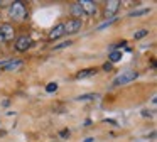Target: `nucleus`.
Here are the masks:
<instances>
[{
  "mask_svg": "<svg viewBox=\"0 0 157 142\" xmlns=\"http://www.w3.org/2000/svg\"><path fill=\"white\" fill-rule=\"evenodd\" d=\"M9 14L14 20L22 22L27 17V7L24 5V2H12L9 3Z\"/></svg>",
  "mask_w": 157,
  "mask_h": 142,
  "instance_id": "obj_1",
  "label": "nucleus"
},
{
  "mask_svg": "<svg viewBox=\"0 0 157 142\" xmlns=\"http://www.w3.org/2000/svg\"><path fill=\"white\" fill-rule=\"evenodd\" d=\"M137 78H139V73L137 71H123L122 74H118V76L115 78V81H113V86H120V85H127L130 83V81H135Z\"/></svg>",
  "mask_w": 157,
  "mask_h": 142,
  "instance_id": "obj_2",
  "label": "nucleus"
},
{
  "mask_svg": "<svg viewBox=\"0 0 157 142\" xmlns=\"http://www.w3.org/2000/svg\"><path fill=\"white\" fill-rule=\"evenodd\" d=\"M64 26V36H71V34H76L79 29L83 27L81 19H68L66 22H63Z\"/></svg>",
  "mask_w": 157,
  "mask_h": 142,
  "instance_id": "obj_3",
  "label": "nucleus"
},
{
  "mask_svg": "<svg viewBox=\"0 0 157 142\" xmlns=\"http://www.w3.org/2000/svg\"><path fill=\"white\" fill-rule=\"evenodd\" d=\"M31 46H32V39L27 34L19 36L17 41H15V51H19V53H25L27 49H31Z\"/></svg>",
  "mask_w": 157,
  "mask_h": 142,
  "instance_id": "obj_4",
  "label": "nucleus"
},
{
  "mask_svg": "<svg viewBox=\"0 0 157 142\" xmlns=\"http://www.w3.org/2000/svg\"><path fill=\"white\" fill-rule=\"evenodd\" d=\"M0 34H2L4 42H10V41H14V37H15V29H14V26L9 24V22L0 24Z\"/></svg>",
  "mask_w": 157,
  "mask_h": 142,
  "instance_id": "obj_5",
  "label": "nucleus"
},
{
  "mask_svg": "<svg viewBox=\"0 0 157 142\" xmlns=\"http://www.w3.org/2000/svg\"><path fill=\"white\" fill-rule=\"evenodd\" d=\"M120 5L122 3L118 2V0H110V2L105 3V10H103V14H105L106 19H113V17L117 15V12H118Z\"/></svg>",
  "mask_w": 157,
  "mask_h": 142,
  "instance_id": "obj_6",
  "label": "nucleus"
},
{
  "mask_svg": "<svg viewBox=\"0 0 157 142\" xmlns=\"http://www.w3.org/2000/svg\"><path fill=\"white\" fill-rule=\"evenodd\" d=\"M63 36H64V26H63V22H59L58 26H54L49 30V39L51 41H58V39H61Z\"/></svg>",
  "mask_w": 157,
  "mask_h": 142,
  "instance_id": "obj_7",
  "label": "nucleus"
},
{
  "mask_svg": "<svg viewBox=\"0 0 157 142\" xmlns=\"http://www.w3.org/2000/svg\"><path fill=\"white\" fill-rule=\"evenodd\" d=\"M79 7L83 9V14H88V15H93V14H96V3L95 2H90V0H81V2H78Z\"/></svg>",
  "mask_w": 157,
  "mask_h": 142,
  "instance_id": "obj_8",
  "label": "nucleus"
},
{
  "mask_svg": "<svg viewBox=\"0 0 157 142\" xmlns=\"http://www.w3.org/2000/svg\"><path fill=\"white\" fill-rule=\"evenodd\" d=\"M22 64H24V61H22V59L4 61V64H2V69H4V71H14V69H17V68H21Z\"/></svg>",
  "mask_w": 157,
  "mask_h": 142,
  "instance_id": "obj_9",
  "label": "nucleus"
},
{
  "mask_svg": "<svg viewBox=\"0 0 157 142\" xmlns=\"http://www.w3.org/2000/svg\"><path fill=\"white\" fill-rule=\"evenodd\" d=\"M69 14L73 15V19H81V15H83V9L79 7V3H73V5L69 7Z\"/></svg>",
  "mask_w": 157,
  "mask_h": 142,
  "instance_id": "obj_10",
  "label": "nucleus"
},
{
  "mask_svg": "<svg viewBox=\"0 0 157 142\" xmlns=\"http://www.w3.org/2000/svg\"><path fill=\"white\" fill-rule=\"evenodd\" d=\"M96 74V68H86V69H81L78 74H76V78L78 80H81V78H90V76H95Z\"/></svg>",
  "mask_w": 157,
  "mask_h": 142,
  "instance_id": "obj_11",
  "label": "nucleus"
},
{
  "mask_svg": "<svg viewBox=\"0 0 157 142\" xmlns=\"http://www.w3.org/2000/svg\"><path fill=\"white\" fill-rule=\"evenodd\" d=\"M149 12H150V7H140V9L130 10V12H128V17H140V15H147Z\"/></svg>",
  "mask_w": 157,
  "mask_h": 142,
  "instance_id": "obj_12",
  "label": "nucleus"
},
{
  "mask_svg": "<svg viewBox=\"0 0 157 142\" xmlns=\"http://www.w3.org/2000/svg\"><path fill=\"white\" fill-rule=\"evenodd\" d=\"M122 59V51L120 49H113V51H110V54H108V63H118V61Z\"/></svg>",
  "mask_w": 157,
  "mask_h": 142,
  "instance_id": "obj_13",
  "label": "nucleus"
},
{
  "mask_svg": "<svg viewBox=\"0 0 157 142\" xmlns=\"http://www.w3.org/2000/svg\"><path fill=\"white\" fill-rule=\"evenodd\" d=\"M95 98H98L96 93H88V95H79V97H76V100L78 101H90V100H95Z\"/></svg>",
  "mask_w": 157,
  "mask_h": 142,
  "instance_id": "obj_14",
  "label": "nucleus"
},
{
  "mask_svg": "<svg viewBox=\"0 0 157 142\" xmlns=\"http://www.w3.org/2000/svg\"><path fill=\"white\" fill-rule=\"evenodd\" d=\"M145 36H149V30H147V29H142V30H137V32L133 34V39H135V41H140V39H144Z\"/></svg>",
  "mask_w": 157,
  "mask_h": 142,
  "instance_id": "obj_15",
  "label": "nucleus"
},
{
  "mask_svg": "<svg viewBox=\"0 0 157 142\" xmlns=\"http://www.w3.org/2000/svg\"><path fill=\"white\" fill-rule=\"evenodd\" d=\"M71 44H73V41H64V42H61V44H58V46H54V51H61V49H64V47L71 46Z\"/></svg>",
  "mask_w": 157,
  "mask_h": 142,
  "instance_id": "obj_16",
  "label": "nucleus"
},
{
  "mask_svg": "<svg viewBox=\"0 0 157 142\" xmlns=\"http://www.w3.org/2000/svg\"><path fill=\"white\" fill-rule=\"evenodd\" d=\"M113 22H117V17H113V19H106L105 22L101 24V26H98V30H101V29H105V27H108L110 24H113Z\"/></svg>",
  "mask_w": 157,
  "mask_h": 142,
  "instance_id": "obj_17",
  "label": "nucleus"
},
{
  "mask_svg": "<svg viewBox=\"0 0 157 142\" xmlns=\"http://www.w3.org/2000/svg\"><path fill=\"white\" fill-rule=\"evenodd\" d=\"M56 90H58V83H49L48 86H46V91H48V93H54Z\"/></svg>",
  "mask_w": 157,
  "mask_h": 142,
  "instance_id": "obj_18",
  "label": "nucleus"
},
{
  "mask_svg": "<svg viewBox=\"0 0 157 142\" xmlns=\"http://www.w3.org/2000/svg\"><path fill=\"white\" fill-rule=\"evenodd\" d=\"M142 115L145 118H154V112H149V110H142Z\"/></svg>",
  "mask_w": 157,
  "mask_h": 142,
  "instance_id": "obj_19",
  "label": "nucleus"
},
{
  "mask_svg": "<svg viewBox=\"0 0 157 142\" xmlns=\"http://www.w3.org/2000/svg\"><path fill=\"white\" fill-rule=\"evenodd\" d=\"M69 134H71V132H69V130H66V128H64V130H61V132H59V135H61V137H69Z\"/></svg>",
  "mask_w": 157,
  "mask_h": 142,
  "instance_id": "obj_20",
  "label": "nucleus"
},
{
  "mask_svg": "<svg viewBox=\"0 0 157 142\" xmlns=\"http://www.w3.org/2000/svg\"><path fill=\"white\" fill-rule=\"evenodd\" d=\"M112 68H113L112 63H105V64H103V69H105V71H110Z\"/></svg>",
  "mask_w": 157,
  "mask_h": 142,
  "instance_id": "obj_21",
  "label": "nucleus"
},
{
  "mask_svg": "<svg viewBox=\"0 0 157 142\" xmlns=\"http://www.w3.org/2000/svg\"><path fill=\"white\" fill-rule=\"evenodd\" d=\"M2 105H4V107H5V108H7V107H9V105H10V100H4V101H2Z\"/></svg>",
  "mask_w": 157,
  "mask_h": 142,
  "instance_id": "obj_22",
  "label": "nucleus"
},
{
  "mask_svg": "<svg viewBox=\"0 0 157 142\" xmlns=\"http://www.w3.org/2000/svg\"><path fill=\"white\" fill-rule=\"evenodd\" d=\"M93 140H95V139H93V137H88V139H85V140H83V142H93Z\"/></svg>",
  "mask_w": 157,
  "mask_h": 142,
  "instance_id": "obj_23",
  "label": "nucleus"
},
{
  "mask_svg": "<svg viewBox=\"0 0 157 142\" xmlns=\"http://www.w3.org/2000/svg\"><path fill=\"white\" fill-rule=\"evenodd\" d=\"M0 42H4V39H2V34H0Z\"/></svg>",
  "mask_w": 157,
  "mask_h": 142,
  "instance_id": "obj_24",
  "label": "nucleus"
}]
</instances>
